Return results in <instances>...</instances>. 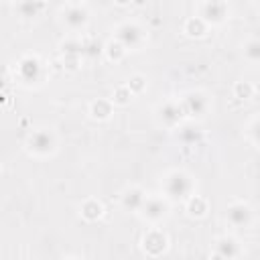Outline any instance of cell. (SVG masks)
Returning <instances> with one entry per match:
<instances>
[{
  "instance_id": "obj_1",
  "label": "cell",
  "mask_w": 260,
  "mask_h": 260,
  "mask_svg": "<svg viewBox=\"0 0 260 260\" xmlns=\"http://www.w3.org/2000/svg\"><path fill=\"white\" fill-rule=\"evenodd\" d=\"M162 189H165V195L169 199H189L193 195V189H195V183L193 179L183 173V171H171L165 181H162Z\"/></svg>"
},
{
  "instance_id": "obj_2",
  "label": "cell",
  "mask_w": 260,
  "mask_h": 260,
  "mask_svg": "<svg viewBox=\"0 0 260 260\" xmlns=\"http://www.w3.org/2000/svg\"><path fill=\"white\" fill-rule=\"evenodd\" d=\"M26 150L35 156H49L57 150V136L49 128L32 130L26 138Z\"/></svg>"
},
{
  "instance_id": "obj_3",
  "label": "cell",
  "mask_w": 260,
  "mask_h": 260,
  "mask_svg": "<svg viewBox=\"0 0 260 260\" xmlns=\"http://www.w3.org/2000/svg\"><path fill=\"white\" fill-rule=\"evenodd\" d=\"M114 39L120 41L126 49H140L144 43V30L136 22H122L114 30Z\"/></svg>"
},
{
  "instance_id": "obj_4",
  "label": "cell",
  "mask_w": 260,
  "mask_h": 260,
  "mask_svg": "<svg viewBox=\"0 0 260 260\" xmlns=\"http://www.w3.org/2000/svg\"><path fill=\"white\" fill-rule=\"evenodd\" d=\"M230 6L225 0H203L199 6V16L207 24H223L228 20Z\"/></svg>"
},
{
  "instance_id": "obj_5",
  "label": "cell",
  "mask_w": 260,
  "mask_h": 260,
  "mask_svg": "<svg viewBox=\"0 0 260 260\" xmlns=\"http://www.w3.org/2000/svg\"><path fill=\"white\" fill-rule=\"evenodd\" d=\"M16 73H18V79L24 83H39L43 79V63L39 57L26 55L18 61Z\"/></svg>"
},
{
  "instance_id": "obj_6",
  "label": "cell",
  "mask_w": 260,
  "mask_h": 260,
  "mask_svg": "<svg viewBox=\"0 0 260 260\" xmlns=\"http://www.w3.org/2000/svg\"><path fill=\"white\" fill-rule=\"evenodd\" d=\"M169 213V201L165 197H146L144 205L140 207V215L144 221L158 223Z\"/></svg>"
},
{
  "instance_id": "obj_7",
  "label": "cell",
  "mask_w": 260,
  "mask_h": 260,
  "mask_svg": "<svg viewBox=\"0 0 260 260\" xmlns=\"http://www.w3.org/2000/svg\"><path fill=\"white\" fill-rule=\"evenodd\" d=\"M61 20H63V24H65L69 30H79V28H83V26L87 24L89 12H87V8L81 6V4H71V6H67V8L61 12Z\"/></svg>"
},
{
  "instance_id": "obj_8",
  "label": "cell",
  "mask_w": 260,
  "mask_h": 260,
  "mask_svg": "<svg viewBox=\"0 0 260 260\" xmlns=\"http://www.w3.org/2000/svg\"><path fill=\"white\" fill-rule=\"evenodd\" d=\"M225 217H228V221L234 228H250L252 225V219H254L252 209L246 203H242V201L230 203L228 209H225Z\"/></svg>"
},
{
  "instance_id": "obj_9",
  "label": "cell",
  "mask_w": 260,
  "mask_h": 260,
  "mask_svg": "<svg viewBox=\"0 0 260 260\" xmlns=\"http://www.w3.org/2000/svg\"><path fill=\"white\" fill-rule=\"evenodd\" d=\"M183 118H185V112L181 108V102H165L158 108V122L165 128H177Z\"/></svg>"
},
{
  "instance_id": "obj_10",
  "label": "cell",
  "mask_w": 260,
  "mask_h": 260,
  "mask_svg": "<svg viewBox=\"0 0 260 260\" xmlns=\"http://www.w3.org/2000/svg\"><path fill=\"white\" fill-rule=\"evenodd\" d=\"M181 108L185 112V116L189 118H199L207 112V98L201 91H191L187 95H183L181 100Z\"/></svg>"
},
{
  "instance_id": "obj_11",
  "label": "cell",
  "mask_w": 260,
  "mask_h": 260,
  "mask_svg": "<svg viewBox=\"0 0 260 260\" xmlns=\"http://www.w3.org/2000/svg\"><path fill=\"white\" fill-rule=\"evenodd\" d=\"M167 246H169V238L160 230H150L142 238V248L148 256H160L167 250Z\"/></svg>"
},
{
  "instance_id": "obj_12",
  "label": "cell",
  "mask_w": 260,
  "mask_h": 260,
  "mask_svg": "<svg viewBox=\"0 0 260 260\" xmlns=\"http://www.w3.org/2000/svg\"><path fill=\"white\" fill-rule=\"evenodd\" d=\"M144 201H146V195H144V191L140 187H128L122 193V207L126 211H140Z\"/></svg>"
},
{
  "instance_id": "obj_13",
  "label": "cell",
  "mask_w": 260,
  "mask_h": 260,
  "mask_svg": "<svg viewBox=\"0 0 260 260\" xmlns=\"http://www.w3.org/2000/svg\"><path fill=\"white\" fill-rule=\"evenodd\" d=\"M215 256L217 258H236L240 256V244L232 236H221L215 242Z\"/></svg>"
},
{
  "instance_id": "obj_14",
  "label": "cell",
  "mask_w": 260,
  "mask_h": 260,
  "mask_svg": "<svg viewBox=\"0 0 260 260\" xmlns=\"http://www.w3.org/2000/svg\"><path fill=\"white\" fill-rule=\"evenodd\" d=\"M112 114H114V108H112V102H108V100H95L89 106V116L93 120H98V122L110 120Z\"/></svg>"
},
{
  "instance_id": "obj_15",
  "label": "cell",
  "mask_w": 260,
  "mask_h": 260,
  "mask_svg": "<svg viewBox=\"0 0 260 260\" xmlns=\"http://www.w3.org/2000/svg\"><path fill=\"white\" fill-rule=\"evenodd\" d=\"M79 209H81V217L85 221H95V219H100L104 215V205L98 199H93V197L91 199H85Z\"/></svg>"
},
{
  "instance_id": "obj_16",
  "label": "cell",
  "mask_w": 260,
  "mask_h": 260,
  "mask_svg": "<svg viewBox=\"0 0 260 260\" xmlns=\"http://www.w3.org/2000/svg\"><path fill=\"white\" fill-rule=\"evenodd\" d=\"M43 8H45V4L41 0H20L16 4V10L22 18H35V16H39V12Z\"/></svg>"
},
{
  "instance_id": "obj_17",
  "label": "cell",
  "mask_w": 260,
  "mask_h": 260,
  "mask_svg": "<svg viewBox=\"0 0 260 260\" xmlns=\"http://www.w3.org/2000/svg\"><path fill=\"white\" fill-rule=\"evenodd\" d=\"M187 213L191 217H203L207 213V201L199 195H191L187 199Z\"/></svg>"
},
{
  "instance_id": "obj_18",
  "label": "cell",
  "mask_w": 260,
  "mask_h": 260,
  "mask_svg": "<svg viewBox=\"0 0 260 260\" xmlns=\"http://www.w3.org/2000/svg\"><path fill=\"white\" fill-rule=\"evenodd\" d=\"M207 22L201 18V16H193V18H189L187 22H185V32L189 35V37H203L205 32H207Z\"/></svg>"
},
{
  "instance_id": "obj_19",
  "label": "cell",
  "mask_w": 260,
  "mask_h": 260,
  "mask_svg": "<svg viewBox=\"0 0 260 260\" xmlns=\"http://www.w3.org/2000/svg\"><path fill=\"white\" fill-rule=\"evenodd\" d=\"M104 51H106V55H108V59L110 61H114V63H118V61H122L124 59V55L128 53V49L120 43V41H110L106 47H104Z\"/></svg>"
},
{
  "instance_id": "obj_20",
  "label": "cell",
  "mask_w": 260,
  "mask_h": 260,
  "mask_svg": "<svg viewBox=\"0 0 260 260\" xmlns=\"http://www.w3.org/2000/svg\"><path fill=\"white\" fill-rule=\"evenodd\" d=\"M201 138H203L201 130H197V128H193V126H183V128L179 130V140H181L183 144H197Z\"/></svg>"
},
{
  "instance_id": "obj_21",
  "label": "cell",
  "mask_w": 260,
  "mask_h": 260,
  "mask_svg": "<svg viewBox=\"0 0 260 260\" xmlns=\"http://www.w3.org/2000/svg\"><path fill=\"white\" fill-rule=\"evenodd\" d=\"M132 91H130V87L128 85H118L116 89H114V95H112V104H116V106H128L130 104V100H132Z\"/></svg>"
},
{
  "instance_id": "obj_22",
  "label": "cell",
  "mask_w": 260,
  "mask_h": 260,
  "mask_svg": "<svg viewBox=\"0 0 260 260\" xmlns=\"http://www.w3.org/2000/svg\"><path fill=\"white\" fill-rule=\"evenodd\" d=\"M244 57L252 63H260V39H252L244 45Z\"/></svg>"
},
{
  "instance_id": "obj_23",
  "label": "cell",
  "mask_w": 260,
  "mask_h": 260,
  "mask_svg": "<svg viewBox=\"0 0 260 260\" xmlns=\"http://www.w3.org/2000/svg\"><path fill=\"white\" fill-rule=\"evenodd\" d=\"M234 93H236V98H240V100H250L252 93H254V87H252V83H248V81H238V83L234 85Z\"/></svg>"
},
{
  "instance_id": "obj_24",
  "label": "cell",
  "mask_w": 260,
  "mask_h": 260,
  "mask_svg": "<svg viewBox=\"0 0 260 260\" xmlns=\"http://www.w3.org/2000/svg\"><path fill=\"white\" fill-rule=\"evenodd\" d=\"M126 85L130 87V91H132V93H140V91H144V87H146V79H144V75L136 73V75L128 77Z\"/></svg>"
},
{
  "instance_id": "obj_25",
  "label": "cell",
  "mask_w": 260,
  "mask_h": 260,
  "mask_svg": "<svg viewBox=\"0 0 260 260\" xmlns=\"http://www.w3.org/2000/svg\"><path fill=\"white\" fill-rule=\"evenodd\" d=\"M100 51H102V45L98 43V41H87V43H83V55H100Z\"/></svg>"
},
{
  "instance_id": "obj_26",
  "label": "cell",
  "mask_w": 260,
  "mask_h": 260,
  "mask_svg": "<svg viewBox=\"0 0 260 260\" xmlns=\"http://www.w3.org/2000/svg\"><path fill=\"white\" fill-rule=\"evenodd\" d=\"M250 136H252V140L260 146V116L252 122V126H250Z\"/></svg>"
},
{
  "instance_id": "obj_27",
  "label": "cell",
  "mask_w": 260,
  "mask_h": 260,
  "mask_svg": "<svg viewBox=\"0 0 260 260\" xmlns=\"http://www.w3.org/2000/svg\"><path fill=\"white\" fill-rule=\"evenodd\" d=\"M114 2H116V4H120V6H126V4H130L132 0H114Z\"/></svg>"
},
{
  "instance_id": "obj_28",
  "label": "cell",
  "mask_w": 260,
  "mask_h": 260,
  "mask_svg": "<svg viewBox=\"0 0 260 260\" xmlns=\"http://www.w3.org/2000/svg\"><path fill=\"white\" fill-rule=\"evenodd\" d=\"M6 2H16V0H6ZM18 2H20V0H18Z\"/></svg>"
},
{
  "instance_id": "obj_29",
  "label": "cell",
  "mask_w": 260,
  "mask_h": 260,
  "mask_svg": "<svg viewBox=\"0 0 260 260\" xmlns=\"http://www.w3.org/2000/svg\"><path fill=\"white\" fill-rule=\"evenodd\" d=\"M256 2H258V4H260V0H256Z\"/></svg>"
}]
</instances>
